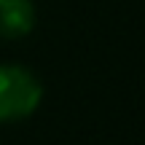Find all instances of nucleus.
Returning a JSON list of instances; mask_svg holds the SVG:
<instances>
[{
	"mask_svg": "<svg viewBox=\"0 0 145 145\" xmlns=\"http://www.w3.org/2000/svg\"><path fill=\"white\" fill-rule=\"evenodd\" d=\"M43 86L35 72L22 65H0V124L24 121L38 110Z\"/></svg>",
	"mask_w": 145,
	"mask_h": 145,
	"instance_id": "1",
	"label": "nucleus"
},
{
	"mask_svg": "<svg viewBox=\"0 0 145 145\" xmlns=\"http://www.w3.org/2000/svg\"><path fill=\"white\" fill-rule=\"evenodd\" d=\"M38 11L32 0H0V38L16 40L32 32Z\"/></svg>",
	"mask_w": 145,
	"mask_h": 145,
	"instance_id": "2",
	"label": "nucleus"
}]
</instances>
